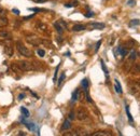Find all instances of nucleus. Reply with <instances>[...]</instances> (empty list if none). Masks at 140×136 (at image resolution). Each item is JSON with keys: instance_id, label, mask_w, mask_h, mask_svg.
I'll list each match as a JSON object with an SVG mask.
<instances>
[{"instance_id": "f257e3e1", "label": "nucleus", "mask_w": 140, "mask_h": 136, "mask_svg": "<svg viewBox=\"0 0 140 136\" xmlns=\"http://www.w3.org/2000/svg\"><path fill=\"white\" fill-rule=\"evenodd\" d=\"M16 48H17V51L19 52V54L23 55V56L30 57L31 55H32V52H31L30 50H28V49L26 48L21 41H17V42H16Z\"/></svg>"}, {"instance_id": "f03ea898", "label": "nucleus", "mask_w": 140, "mask_h": 136, "mask_svg": "<svg viewBox=\"0 0 140 136\" xmlns=\"http://www.w3.org/2000/svg\"><path fill=\"white\" fill-rule=\"evenodd\" d=\"M18 67L22 71H31V70H35L36 68L34 67V65L31 63H29L27 61H22V62H18Z\"/></svg>"}, {"instance_id": "7ed1b4c3", "label": "nucleus", "mask_w": 140, "mask_h": 136, "mask_svg": "<svg viewBox=\"0 0 140 136\" xmlns=\"http://www.w3.org/2000/svg\"><path fill=\"white\" fill-rule=\"evenodd\" d=\"M54 26H55V28H56V31L59 35H61V34H63V31L67 29V25L65 24L63 21H58L57 23H55Z\"/></svg>"}, {"instance_id": "20e7f679", "label": "nucleus", "mask_w": 140, "mask_h": 136, "mask_svg": "<svg viewBox=\"0 0 140 136\" xmlns=\"http://www.w3.org/2000/svg\"><path fill=\"white\" fill-rule=\"evenodd\" d=\"M26 40H27L29 43H31L32 45H39L42 42L41 39L36 37V36H28V37L26 38Z\"/></svg>"}, {"instance_id": "39448f33", "label": "nucleus", "mask_w": 140, "mask_h": 136, "mask_svg": "<svg viewBox=\"0 0 140 136\" xmlns=\"http://www.w3.org/2000/svg\"><path fill=\"white\" fill-rule=\"evenodd\" d=\"M77 118L79 119V120H85L87 118V112H86V110H83V109H79V111H78L77 113Z\"/></svg>"}, {"instance_id": "423d86ee", "label": "nucleus", "mask_w": 140, "mask_h": 136, "mask_svg": "<svg viewBox=\"0 0 140 136\" xmlns=\"http://www.w3.org/2000/svg\"><path fill=\"white\" fill-rule=\"evenodd\" d=\"M89 26L92 29H103L106 27V25L102 23H90Z\"/></svg>"}, {"instance_id": "0eeeda50", "label": "nucleus", "mask_w": 140, "mask_h": 136, "mask_svg": "<svg viewBox=\"0 0 140 136\" xmlns=\"http://www.w3.org/2000/svg\"><path fill=\"white\" fill-rule=\"evenodd\" d=\"M0 38H1V39H5V40H11V39H12V35H11V32H9L6 30H1V31H0Z\"/></svg>"}, {"instance_id": "6e6552de", "label": "nucleus", "mask_w": 140, "mask_h": 136, "mask_svg": "<svg viewBox=\"0 0 140 136\" xmlns=\"http://www.w3.org/2000/svg\"><path fill=\"white\" fill-rule=\"evenodd\" d=\"M93 136H111V133L105 131H98L96 133H93Z\"/></svg>"}, {"instance_id": "1a4fd4ad", "label": "nucleus", "mask_w": 140, "mask_h": 136, "mask_svg": "<svg viewBox=\"0 0 140 136\" xmlns=\"http://www.w3.org/2000/svg\"><path fill=\"white\" fill-rule=\"evenodd\" d=\"M71 128V123L69 120H66L64 123H63V125H61V131H66V130H69Z\"/></svg>"}, {"instance_id": "9d476101", "label": "nucleus", "mask_w": 140, "mask_h": 136, "mask_svg": "<svg viewBox=\"0 0 140 136\" xmlns=\"http://www.w3.org/2000/svg\"><path fill=\"white\" fill-rule=\"evenodd\" d=\"M115 92L118 94H122V87H121V83H120V81L118 79H115Z\"/></svg>"}, {"instance_id": "9b49d317", "label": "nucleus", "mask_w": 140, "mask_h": 136, "mask_svg": "<svg viewBox=\"0 0 140 136\" xmlns=\"http://www.w3.org/2000/svg\"><path fill=\"white\" fill-rule=\"evenodd\" d=\"M118 52H119L120 54H121V56H125V55H127V49L123 48L122 45L118 47Z\"/></svg>"}, {"instance_id": "f8f14e48", "label": "nucleus", "mask_w": 140, "mask_h": 136, "mask_svg": "<svg viewBox=\"0 0 140 136\" xmlns=\"http://www.w3.org/2000/svg\"><path fill=\"white\" fill-rule=\"evenodd\" d=\"M85 29V26L84 25H81V24H78V25H74L72 27V30L73 31H81V30H84Z\"/></svg>"}, {"instance_id": "ddd939ff", "label": "nucleus", "mask_w": 140, "mask_h": 136, "mask_svg": "<svg viewBox=\"0 0 140 136\" xmlns=\"http://www.w3.org/2000/svg\"><path fill=\"white\" fill-rule=\"evenodd\" d=\"M8 18L5 17V16H0V27H4V26L8 25Z\"/></svg>"}, {"instance_id": "4468645a", "label": "nucleus", "mask_w": 140, "mask_h": 136, "mask_svg": "<svg viewBox=\"0 0 140 136\" xmlns=\"http://www.w3.org/2000/svg\"><path fill=\"white\" fill-rule=\"evenodd\" d=\"M4 52H5V54L8 55V56H12V55H13V49H12V47L6 45V47L4 48Z\"/></svg>"}, {"instance_id": "2eb2a0df", "label": "nucleus", "mask_w": 140, "mask_h": 136, "mask_svg": "<svg viewBox=\"0 0 140 136\" xmlns=\"http://www.w3.org/2000/svg\"><path fill=\"white\" fill-rule=\"evenodd\" d=\"M125 110H126V113H127V117H128V120H129V122H133V121H134V119H133V116H132L131 111H129L128 105H126V106H125Z\"/></svg>"}, {"instance_id": "dca6fc26", "label": "nucleus", "mask_w": 140, "mask_h": 136, "mask_svg": "<svg viewBox=\"0 0 140 136\" xmlns=\"http://www.w3.org/2000/svg\"><path fill=\"white\" fill-rule=\"evenodd\" d=\"M23 122L25 123V125L27 126V128L29 129V130H31V131H34V130L36 129V126H35V124L34 123H30V122H26L25 120H23Z\"/></svg>"}, {"instance_id": "f3484780", "label": "nucleus", "mask_w": 140, "mask_h": 136, "mask_svg": "<svg viewBox=\"0 0 140 136\" xmlns=\"http://www.w3.org/2000/svg\"><path fill=\"white\" fill-rule=\"evenodd\" d=\"M79 93H80V90L79 89H77L76 91H74V93L72 94V100H73V102L78 100V98H79Z\"/></svg>"}, {"instance_id": "a211bd4d", "label": "nucleus", "mask_w": 140, "mask_h": 136, "mask_svg": "<svg viewBox=\"0 0 140 136\" xmlns=\"http://www.w3.org/2000/svg\"><path fill=\"white\" fill-rule=\"evenodd\" d=\"M37 28H39V30H40V29H41V30L45 31V30H47V25L40 22V23H38V24H37Z\"/></svg>"}, {"instance_id": "6ab92c4d", "label": "nucleus", "mask_w": 140, "mask_h": 136, "mask_svg": "<svg viewBox=\"0 0 140 136\" xmlns=\"http://www.w3.org/2000/svg\"><path fill=\"white\" fill-rule=\"evenodd\" d=\"M21 110H22V112H23V115H24L25 118H28V117H29V111H28V110L26 109L25 107H22Z\"/></svg>"}, {"instance_id": "aec40b11", "label": "nucleus", "mask_w": 140, "mask_h": 136, "mask_svg": "<svg viewBox=\"0 0 140 136\" xmlns=\"http://www.w3.org/2000/svg\"><path fill=\"white\" fill-rule=\"evenodd\" d=\"M78 5V2L74 1V2H70V3H65V6L66 8H72V6H77Z\"/></svg>"}, {"instance_id": "412c9836", "label": "nucleus", "mask_w": 140, "mask_h": 136, "mask_svg": "<svg viewBox=\"0 0 140 136\" xmlns=\"http://www.w3.org/2000/svg\"><path fill=\"white\" fill-rule=\"evenodd\" d=\"M65 77H66V74L65 73H61L60 74V77H59V80H58V86H60L61 85V83H63V81H64V79H65Z\"/></svg>"}, {"instance_id": "4be33fe9", "label": "nucleus", "mask_w": 140, "mask_h": 136, "mask_svg": "<svg viewBox=\"0 0 140 136\" xmlns=\"http://www.w3.org/2000/svg\"><path fill=\"white\" fill-rule=\"evenodd\" d=\"M82 85H83V87L84 89H89V80L87 79H83L82 80Z\"/></svg>"}, {"instance_id": "5701e85b", "label": "nucleus", "mask_w": 140, "mask_h": 136, "mask_svg": "<svg viewBox=\"0 0 140 136\" xmlns=\"http://www.w3.org/2000/svg\"><path fill=\"white\" fill-rule=\"evenodd\" d=\"M139 25V19H133V21L129 23V26L133 27V26H138Z\"/></svg>"}, {"instance_id": "b1692460", "label": "nucleus", "mask_w": 140, "mask_h": 136, "mask_svg": "<svg viewBox=\"0 0 140 136\" xmlns=\"http://www.w3.org/2000/svg\"><path fill=\"white\" fill-rule=\"evenodd\" d=\"M100 63H101V67H102L103 71H105V74H106V77H108V70H107V67H106L105 63H103V61H100Z\"/></svg>"}, {"instance_id": "393cba45", "label": "nucleus", "mask_w": 140, "mask_h": 136, "mask_svg": "<svg viewBox=\"0 0 140 136\" xmlns=\"http://www.w3.org/2000/svg\"><path fill=\"white\" fill-rule=\"evenodd\" d=\"M136 57H137V53H136V51L133 50L131 52V56H129V58H131L132 61H134V60H136Z\"/></svg>"}, {"instance_id": "a878e982", "label": "nucleus", "mask_w": 140, "mask_h": 136, "mask_svg": "<svg viewBox=\"0 0 140 136\" xmlns=\"http://www.w3.org/2000/svg\"><path fill=\"white\" fill-rule=\"evenodd\" d=\"M38 54H39V56H40V57H43L45 55V52H44V50H42V49H39V50H38Z\"/></svg>"}, {"instance_id": "bb28decb", "label": "nucleus", "mask_w": 140, "mask_h": 136, "mask_svg": "<svg viewBox=\"0 0 140 136\" xmlns=\"http://www.w3.org/2000/svg\"><path fill=\"white\" fill-rule=\"evenodd\" d=\"M74 119H76V113L73 111H71L69 113V120H74Z\"/></svg>"}, {"instance_id": "cd10ccee", "label": "nucleus", "mask_w": 140, "mask_h": 136, "mask_svg": "<svg viewBox=\"0 0 140 136\" xmlns=\"http://www.w3.org/2000/svg\"><path fill=\"white\" fill-rule=\"evenodd\" d=\"M100 44H101V40H99L98 42L96 43V48H95V52H97L98 51V49H99V47H100Z\"/></svg>"}, {"instance_id": "c85d7f7f", "label": "nucleus", "mask_w": 140, "mask_h": 136, "mask_svg": "<svg viewBox=\"0 0 140 136\" xmlns=\"http://www.w3.org/2000/svg\"><path fill=\"white\" fill-rule=\"evenodd\" d=\"M5 14H6V11H4V10H2V9H0V16H5Z\"/></svg>"}, {"instance_id": "c756f323", "label": "nucleus", "mask_w": 140, "mask_h": 136, "mask_svg": "<svg viewBox=\"0 0 140 136\" xmlns=\"http://www.w3.org/2000/svg\"><path fill=\"white\" fill-rule=\"evenodd\" d=\"M135 0H129V1H128V5H131V6H133V5H134L135 4Z\"/></svg>"}, {"instance_id": "7c9ffc66", "label": "nucleus", "mask_w": 140, "mask_h": 136, "mask_svg": "<svg viewBox=\"0 0 140 136\" xmlns=\"http://www.w3.org/2000/svg\"><path fill=\"white\" fill-rule=\"evenodd\" d=\"M85 16H86V17H92V16H94V13H92V12L86 13V14H85Z\"/></svg>"}, {"instance_id": "2f4dec72", "label": "nucleus", "mask_w": 140, "mask_h": 136, "mask_svg": "<svg viewBox=\"0 0 140 136\" xmlns=\"http://www.w3.org/2000/svg\"><path fill=\"white\" fill-rule=\"evenodd\" d=\"M12 12H13V13H15L16 15H19V11H18L17 9H13V10H12Z\"/></svg>"}, {"instance_id": "473e14b6", "label": "nucleus", "mask_w": 140, "mask_h": 136, "mask_svg": "<svg viewBox=\"0 0 140 136\" xmlns=\"http://www.w3.org/2000/svg\"><path fill=\"white\" fill-rule=\"evenodd\" d=\"M25 97V94H19L18 95V99H23Z\"/></svg>"}, {"instance_id": "72a5a7b5", "label": "nucleus", "mask_w": 140, "mask_h": 136, "mask_svg": "<svg viewBox=\"0 0 140 136\" xmlns=\"http://www.w3.org/2000/svg\"><path fill=\"white\" fill-rule=\"evenodd\" d=\"M17 135H24V136H25V135H26V133L21 131V132H18V133H17Z\"/></svg>"}, {"instance_id": "f704fd0d", "label": "nucleus", "mask_w": 140, "mask_h": 136, "mask_svg": "<svg viewBox=\"0 0 140 136\" xmlns=\"http://www.w3.org/2000/svg\"><path fill=\"white\" fill-rule=\"evenodd\" d=\"M36 2H47V0H35Z\"/></svg>"}]
</instances>
